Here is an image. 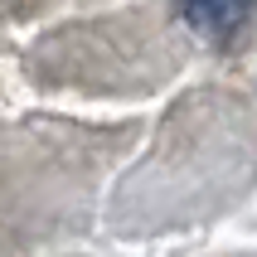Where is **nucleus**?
Instances as JSON below:
<instances>
[{"instance_id": "nucleus-1", "label": "nucleus", "mask_w": 257, "mask_h": 257, "mask_svg": "<svg viewBox=\"0 0 257 257\" xmlns=\"http://www.w3.org/2000/svg\"><path fill=\"white\" fill-rule=\"evenodd\" d=\"M252 10H257V0H180V15L214 44H228L233 29L243 25Z\"/></svg>"}]
</instances>
